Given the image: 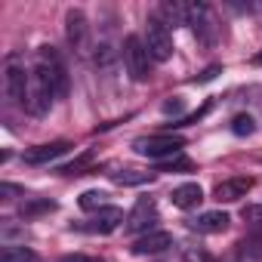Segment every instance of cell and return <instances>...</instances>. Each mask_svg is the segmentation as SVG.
I'll return each mask as SVG.
<instances>
[{"mask_svg":"<svg viewBox=\"0 0 262 262\" xmlns=\"http://www.w3.org/2000/svg\"><path fill=\"white\" fill-rule=\"evenodd\" d=\"M65 90H68V80H65V68H62L56 50L40 47L37 65L31 68V83H28V111L34 117H43L53 108V99L62 96Z\"/></svg>","mask_w":262,"mask_h":262,"instance_id":"6da1fadb","label":"cell"},{"mask_svg":"<svg viewBox=\"0 0 262 262\" xmlns=\"http://www.w3.org/2000/svg\"><path fill=\"white\" fill-rule=\"evenodd\" d=\"M28 83H31V71L25 68V56L10 53L4 62V90L13 105H28Z\"/></svg>","mask_w":262,"mask_h":262,"instance_id":"7a4b0ae2","label":"cell"},{"mask_svg":"<svg viewBox=\"0 0 262 262\" xmlns=\"http://www.w3.org/2000/svg\"><path fill=\"white\" fill-rule=\"evenodd\" d=\"M123 65L129 71V77H133L136 83H145L151 77V53L145 50V40L129 34L123 40Z\"/></svg>","mask_w":262,"mask_h":262,"instance_id":"3957f363","label":"cell"},{"mask_svg":"<svg viewBox=\"0 0 262 262\" xmlns=\"http://www.w3.org/2000/svg\"><path fill=\"white\" fill-rule=\"evenodd\" d=\"M133 148L145 158H155V161H167L173 155H179L185 148V139L182 136H173V133H158V136H139L133 142Z\"/></svg>","mask_w":262,"mask_h":262,"instance_id":"277c9868","label":"cell"},{"mask_svg":"<svg viewBox=\"0 0 262 262\" xmlns=\"http://www.w3.org/2000/svg\"><path fill=\"white\" fill-rule=\"evenodd\" d=\"M145 50L151 53L155 62H167L173 56V34L158 16H151L148 25H145Z\"/></svg>","mask_w":262,"mask_h":262,"instance_id":"5b68a950","label":"cell"},{"mask_svg":"<svg viewBox=\"0 0 262 262\" xmlns=\"http://www.w3.org/2000/svg\"><path fill=\"white\" fill-rule=\"evenodd\" d=\"M185 25H191L194 37H198L201 43H213V40H216V19H213V10H210L207 4H191Z\"/></svg>","mask_w":262,"mask_h":262,"instance_id":"8992f818","label":"cell"},{"mask_svg":"<svg viewBox=\"0 0 262 262\" xmlns=\"http://www.w3.org/2000/svg\"><path fill=\"white\" fill-rule=\"evenodd\" d=\"M155 222H158V207H155V201H151V198H139L136 207H133V213L126 216V231H129V234L148 231Z\"/></svg>","mask_w":262,"mask_h":262,"instance_id":"52a82bcc","label":"cell"},{"mask_svg":"<svg viewBox=\"0 0 262 262\" xmlns=\"http://www.w3.org/2000/svg\"><path fill=\"white\" fill-rule=\"evenodd\" d=\"M86 34H90V25H86L83 10H68V16H65V37H68L71 50L83 53V47H86Z\"/></svg>","mask_w":262,"mask_h":262,"instance_id":"ba28073f","label":"cell"},{"mask_svg":"<svg viewBox=\"0 0 262 262\" xmlns=\"http://www.w3.org/2000/svg\"><path fill=\"white\" fill-rule=\"evenodd\" d=\"M74 145L68 142V139H56V142H47V145H37V148H28L25 151V164H31V167H40V164H50V161H56V158H62L65 151H71Z\"/></svg>","mask_w":262,"mask_h":262,"instance_id":"9c48e42d","label":"cell"},{"mask_svg":"<svg viewBox=\"0 0 262 262\" xmlns=\"http://www.w3.org/2000/svg\"><path fill=\"white\" fill-rule=\"evenodd\" d=\"M250 188H253V179H250V176H234V179L219 182V185L213 188V198H216L219 204H231V201L247 198V191H250Z\"/></svg>","mask_w":262,"mask_h":262,"instance_id":"30bf717a","label":"cell"},{"mask_svg":"<svg viewBox=\"0 0 262 262\" xmlns=\"http://www.w3.org/2000/svg\"><path fill=\"white\" fill-rule=\"evenodd\" d=\"M170 247H173V234L170 231H148V234H142L133 244V253L136 256H151V253H164Z\"/></svg>","mask_w":262,"mask_h":262,"instance_id":"8fae6325","label":"cell"},{"mask_svg":"<svg viewBox=\"0 0 262 262\" xmlns=\"http://www.w3.org/2000/svg\"><path fill=\"white\" fill-rule=\"evenodd\" d=\"M228 222H231L228 213H222V210H207V213H201L198 219H191V228L201 231V234H219V231L228 228Z\"/></svg>","mask_w":262,"mask_h":262,"instance_id":"7c38bea8","label":"cell"},{"mask_svg":"<svg viewBox=\"0 0 262 262\" xmlns=\"http://www.w3.org/2000/svg\"><path fill=\"white\" fill-rule=\"evenodd\" d=\"M170 201H173V207H179V210H191V207H198V204L204 201V188H201L198 182H182V185L173 188Z\"/></svg>","mask_w":262,"mask_h":262,"instance_id":"4fadbf2b","label":"cell"},{"mask_svg":"<svg viewBox=\"0 0 262 262\" xmlns=\"http://www.w3.org/2000/svg\"><path fill=\"white\" fill-rule=\"evenodd\" d=\"M120 222H123V213H120L117 207H102V210H96L93 222L83 225V228H86V231H96V234H108V231H114Z\"/></svg>","mask_w":262,"mask_h":262,"instance_id":"5bb4252c","label":"cell"},{"mask_svg":"<svg viewBox=\"0 0 262 262\" xmlns=\"http://www.w3.org/2000/svg\"><path fill=\"white\" fill-rule=\"evenodd\" d=\"M0 262H40L37 253L25 244H7L4 253H0Z\"/></svg>","mask_w":262,"mask_h":262,"instance_id":"9a60e30c","label":"cell"},{"mask_svg":"<svg viewBox=\"0 0 262 262\" xmlns=\"http://www.w3.org/2000/svg\"><path fill=\"white\" fill-rule=\"evenodd\" d=\"M111 179H114L117 185H145V182L155 179V173H142V170H114Z\"/></svg>","mask_w":262,"mask_h":262,"instance_id":"2e32d148","label":"cell"},{"mask_svg":"<svg viewBox=\"0 0 262 262\" xmlns=\"http://www.w3.org/2000/svg\"><path fill=\"white\" fill-rule=\"evenodd\" d=\"M158 19H161L164 25H185V22H188V7H179V4H164Z\"/></svg>","mask_w":262,"mask_h":262,"instance_id":"e0dca14e","label":"cell"},{"mask_svg":"<svg viewBox=\"0 0 262 262\" xmlns=\"http://www.w3.org/2000/svg\"><path fill=\"white\" fill-rule=\"evenodd\" d=\"M93 158H96L93 151H83L80 158H74L71 164H65V167H59L56 173H62V176H83V173L90 170V164H93Z\"/></svg>","mask_w":262,"mask_h":262,"instance_id":"ac0fdd59","label":"cell"},{"mask_svg":"<svg viewBox=\"0 0 262 262\" xmlns=\"http://www.w3.org/2000/svg\"><path fill=\"white\" fill-rule=\"evenodd\" d=\"M105 201H108V194H105V191H99V188H90V191H83V194L77 198L80 210H102V207H105Z\"/></svg>","mask_w":262,"mask_h":262,"instance_id":"d6986e66","label":"cell"},{"mask_svg":"<svg viewBox=\"0 0 262 262\" xmlns=\"http://www.w3.org/2000/svg\"><path fill=\"white\" fill-rule=\"evenodd\" d=\"M231 133H234V136H253V133H256V120H253L250 114H237V117L231 120Z\"/></svg>","mask_w":262,"mask_h":262,"instance_id":"ffe728a7","label":"cell"},{"mask_svg":"<svg viewBox=\"0 0 262 262\" xmlns=\"http://www.w3.org/2000/svg\"><path fill=\"white\" fill-rule=\"evenodd\" d=\"M194 164L188 161V158H182V155H173V158H167V161H161V167H158V173H173V170H191Z\"/></svg>","mask_w":262,"mask_h":262,"instance_id":"44dd1931","label":"cell"},{"mask_svg":"<svg viewBox=\"0 0 262 262\" xmlns=\"http://www.w3.org/2000/svg\"><path fill=\"white\" fill-rule=\"evenodd\" d=\"M50 210H56L53 201H25V204H22V216H25V219H28V216H37V213H50Z\"/></svg>","mask_w":262,"mask_h":262,"instance_id":"7402d4cb","label":"cell"},{"mask_svg":"<svg viewBox=\"0 0 262 262\" xmlns=\"http://www.w3.org/2000/svg\"><path fill=\"white\" fill-rule=\"evenodd\" d=\"M96 65H102V68L111 65V47H108V43H102V47L96 50Z\"/></svg>","mask_w":262,"mask_h":262,"instance_id":"603a6c76","label":"cell"},{"mask_svg":"<svg viewBox=\"0 0 262 262\" xmlns=\"http://www.w3.org/2000/svg\"><path fill=\"white\" fill-rule=\"evenodd\" d=\"M182 108H185L182 96H173V99H167V102H164V114H179Z\"/></svg>","mask_w":262,"mask_h":262,"instance_id":"cb8c5ba5","label":"cell"},{"mask_svg":"<svg viewBox=\"0 0 262 262\" xmlns=\"http://www.w3.org/2000/svg\"><path fill=\"white\" fill-rule=\"evenodd\" d=\"M59 262H102V259H93V256H83V253H71V256H62Z\"/></svg>","mask_w":262,"mask_h":262,"instance_id":"d4e9b609","label":"cell"},{"mask_svg":"<svg viewBox=\"0 0 262 262\" xmlns=\"http://www.w3.org/2000/svg\"><path fill=\"white\" fill-rule=\"evenodd\" d=\"M244 219H247V222L262 219V207H244Z\"/></svg>","mask_w":262,"mask_h":262,"instance_id":"484cf974","label":"cell"},{"mask_svg":"<svg viewBox=\"0 0 262 262\" xmlns=\"http://www.w3.org/2000/svg\"><path fill=\"white\" fill-rule=\"evenodd\" d=\"M219 71H222V68H219V65H210V68H207V71H204V74H201V77H198V83H207V80H213V77H216V74H219Z\"/></svg>","mask_w":262,"mask_h":262,"instance_id":"4316f807","label":"cell"},{"mask_svg":"<svg viewBox=\"0 0 262 262\" xmlns=\"http://www.w3.org/2000/svg\"><path fill=\"white\" fill-rule=\"evenodd\" d=\"M0 194H4V201H13V194H19V188L10 185V182H4V185H0Z\"/></svg>","mask_w":262,"mask_h":262,"instance_id":"83f0119b","label":"cell"},{"mask_svg":"<svg viewBox=\"0 0 262 262\" xmlns=\"http://www.w3.org/2000/svg\"><path fill=\"white\" fill-rule=\"evenodd\" d=\"M253 62H256V65H262V53H256V56H253Z\"/></svg>","mask_w":262,"mask_h":262,"instance_id":"f1b7e54d","label":"cell"}]
</instances>
